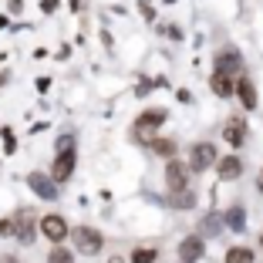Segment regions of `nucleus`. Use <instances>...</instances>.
<instances>
[{
    "instance_id": "obj_7",
    "label": "nucleus",
    "mask_w": 263,
    "mask_h": 263,
    "mask_svg": "<svg viewBox=\"0 0 263 263\" xmlns=\"http://www.w3.org/2000/svg\"><path fill=\"white\" fill-rule=\"evenodd\" d=\"M71 172H74V148H61V155L54 159L51 176H54V182H68Z\"/></svg>"
},
{
    "instance_id": "obj_13",
    "label": "nucleus",
    "mask_w": 263,
    "mask_h": 263,
    "mask_svg": "<svg viewBox=\"0 0 263 263\" xmlns=\"http://www.w3.org/2000/svg\"><path fill=\"white\" fill-rule=\"evenodd\" d=\"M51 179H54V176H51ZM51 179L41 176V172H31V176H27V182H31V189L41 196V199H54L58 189H54V182H51Z\"/></svg>"
},
{
    "instance_id": "obj_20",
    "label": "nucleus",
    "mask_w": 263,
    "mask_h": 263,
    "mask_svg": "<svg viewBox=\"0 0 263 263\" xmlns=\"http://www.w3.org/2000/svg\"><path fill=\"white\" fill-rule=\"evenodd\" d=\"M47 263H74V256L68 253L64 247H58V250H51V256H47Z\"/></svg>"
},
{
    "instance_id": "obj_12",
    "label": "nucleus",
    "mask_w": 263,
    "mask_h": 263,
    "mask_svg": "<svg viewBox=\"0 0 263 263\" xmlns=\"http://www.w3.org/2000/svg\"><path fill=\"white\" fill-rule=\"evenodd\" d=\"M240 68H243V58H240V51H233V47H226V51H219V54H216V71H226V74H236Z\"/></svg>"
},
{
    "instance_id": "obj_16",
    "label": "nucleus",
    "mask_w": 263,
    "mask_h": 263,
    "mask_svg": "<svg viewBox=\"0 0 263 263\" xmlns=\"http://www.w3.org/2000/svg\"><path fill=\"white\" fill-rule=\"evenodd\" d=\"M223 223L230 226V230L243 233V226H247V209H243V206H230V209H226V216H223Z\"/></svg>"
},
{
    "instance_id": "obj_17",
    "label": "nucleus",
    "mask_w": 263,
    "mask_h": 263,
    "mask_svg": "<svg viewBox=\"0 0 263 263\" xmlns=\"http://www.w3.org/2000/svg\"><path fill=\"white\" fill-rule=\"evenodd\" d=\"M148 145H152L155 155H162V159H176V142L172 139H152Z\"/></svg>"
},
{
    "instance_id": "obj_10",
    "label": "nucleus",
    "mask_w": 263,
    "mask_h": 263,
    "mask_svg": "<svg viewBox=\"0 0 263 263\" xmlns=\"http://www.w3.org/2000/svg\"><path fill=\"white\" fill-rule=\"evenodd\" d=\"M14 219H17V240L21 243H34V236H37V230H34V213L31 209H21Z\"/></svg>"
},
{
    "instance_id": "obj_24",
    "label": "nucleus",
    "mask_w": 263,
    "mask_h": 263,
    "mask_svg": "<svg viewBox=\"0 0 263 263\" xmlns=\"http://www.w3.org/2000/svg\"><path fill=\"white\" fill-rule=\"evenodd\" d=\"M260 247H263V236H260Z\"/></svg>"
},
{
    "instance_id": "obj_5",
    "label": "nucleus",
    "mask_w": 263,
    "mask_h": 263,
    "mask_svg": "<svg viewBox=\"0 0 263 263\" xmlns=\"http://www.w3.org/2000/svg\"><path fill=\"white\" fill-rule=\"evenodd\" d=\"M71 236H74V243H78L81 253H98L101 250V236H98V230H91V226H78V230H71Z\"/></svg>"
},
{
    "instance_id": "obj_23",
    "label": "nucleus",
    "mask_w": 263,
    "mask_h": 263,
    "mask_svg": "<svg viewBox=\"0 0 263 263\" xmlns=\"http://www.w3.org/2000/svg\"><path fill=\"white\" fill-rule=\"evenodd\" d=\"M256 189L263 193V169H260V176H256Z\"/></svg>"
},
{
    "instance_id": "obj_3",
    "label": "nucleus",
    "mask_w": 263,
    "mask_h": 263,
    "mask_svg": "<svg viewBox=\"0 0 263 263\" xmlns=\"http://www.w3.org/2000/svg\"><path fill=\"white\" fill-rule=\"evenodd\" d=\"M41 233H44V236H47V240H51V243H61L64 240V236H68V223H64V216H58V213H47V216H41Z\"/></svg>"
},
{
    "instance_id": "obj_18",
    "label": "nucleus",
    "mask_w": 263,
    "mask_h": 263,
    "mask_svg": "<svg viewBox=\"0 0 263 263\" xmlns=\"http://www.w3.org/2000/svg\"><path fill=\"white\" fill-rule=\"evenodd\" d=\"M256 256H253V250L250 247H233V250H226V263H253Z\"/></svg>"
},
{
    "instance_id": "obj_21",
    "label": "nucleus",
    "mask_w": 263,
    "mask_h": 263,
    "mask_svg": "<svg viewBox=\"0 0 263 263\" xmlns=\"http://www.w3.org/2000/svg\"><path fill=\"white\" fill-rule=\"evenodd\" d=\"M0 236H17V219H0Z\"/></svg>"
},
{
    "instance_id": "obj_6",
    "label": "nucleus",
    "mask_w": 263,
    "mask_h": 263,
    "mask_svg": "<svg viewBox=\"0 0 263 263\" xmlns=\"http://www.w3.org/2000/svg\"><path fill=\"white\" fill-rule=\"evenodd\" d=\"M209 88H213V95H219V98H233V95H236V78L226 74V71H213V74H209Z\"/></svg>"
},
{
    "instance_id": "obj_8",
    "label": "nucleus",
    "mask_w": 263,
    "mask_h": 263,
    "mask_svg": "<svg viewBox=\"0 0 263 263\" xmlns=\"http://www.w3.org/2000/svg\"><path fill=\"white\" fill-rule=\"evenodd\" d=\"M216 172H219V179L233 182V179L243 176V159H240V155H223V159L216 162Z\"/></svg>"
},
{
    "instance_id": "obj_9",
    "label": "nucleus",
    "mask_w": 263,
    "mask_h": 263,
    "mask_svg": "<svg viewBox=\"0 0 263 263\" xmlns=\"http://www.w3.org/2000/svg\"><path fill=\"white\" fill-rule=\"evenodd\" d=\"M202 253H206V243H202V236H186V240L179 243V256H182V263H196Z\"/></svg>"
},
{
    "instance_id": "obj_15",
    "label": "nucleus",
    "mask_w": 263,
    "mask_h": 263,
    "mask_svg": "<svg viewBox=\"0 0 263 263\" xmlns=\"http://www.w3.org/2000/svg\"><path fill=\"white\" fill-rule=\"evenodd\" d=\"M169 206L172 209H193L196 206V193L193 189H176V193H169Z\"/></svg>"
},
{
    "instance_id": "obj_11",
    "label": "nucleus",
    "mask_w": 263,
    "mask_h": 263,
    "mask_svg": "<svg viewBox=\"0 0 263 263\" xmlns=\"http://www.w3.org/2000/svg\"><path fill=\"white\" fill-rule=\"evenodd\" d=\"M223 139L230 142L233 148H240L243 142H247V122H243V118H230L226 128H223Z\"/></svg>"
},
{
    "instance_id": "obj_4",
    "label": "nucleus",
    "mask_w": 263,
    "mask_h": 263,
    "mask_svg": "<svg viewBox=\"0 0 263 263\" xmlns=\"http://www.w3.org/2000/svg\"><path fill=\"white\" fill-rule=\"evenodd\" d=\"M169 118V111L165 108H148V111H142L139 118H135V135H142V139H148V132H155L159 125Z\"/></svg>"
},
{
    "instance_id": "obj_19",
    "label": "nucleus",
    "mask_w": 263,
    "mask_h": 263,
    "mask_svg": "<svg viewBox=\"0 0 263 263\" xmlns=\"http://www.w3.org/2000/svg\"><path fill=\"white\" fill-rule=\"evenodd\" d=\"M155 260H159V250H152V247L132 250V263H155Z\"/></svg>"
},
{
    "instance_id": "obj_1",
    "label": "nucleus",
    "mask_w": 263,
    "mask_h": 263,
    "mask_svg": "<svg viewBox=\"0 0 263 263\" xmlns=\"http://www.w3.org/2000/svg\"><path fill=\"white\" fill-rule=\"evenodd\" d=\"M216 145L213 142H196L193 148H189V165H193V172H206L209 165H216Z\"/></svg>"
},
{
    "instance_id": "obj_2",
    "label": "nucleus",
    "mask_w": 263,
    "mask_h": 263,
    "mask_svg": "<svg viewBox=\"0 0 263 263\" xmlns=\"http://www.w3.org/2000/svg\"><path fill=\"white\" fill-rule=\"evenodd\" d=\"M189 172H193L189 162L169 159V165H165V186H169V193H176V189H189Z\"/></svg>"
},
{
    "instance_id": "obj_14",
    "label": "nucleus",
    "mask_w": 263,
    "mask_h": 263,
    "mask_svg": "<svg viewBox=\"0 0 263 263\" xmlns=\"http://www.w3.org/2000/svg\"><path fill=\"white\" fill-rule=\"evenodd\" d=\"M236 95H240V105L247 111H253L256 108V88H253V81H250V78H236Z\"/></svg>"
},
{
    "instance_id": "obj_22",
    "label": "nucleus",
    "mask_w": 263,
    "mask_h": 263,
    "mask_svg": "<svg viewBox=\"0 0 263 263\" xmlns=\"http://www.w3.org/2000/svg\"><path fill=\"white\" fill-rule=\"evenodd\" d=\"M216 226H219V219H216V216H209V219H206V223H202V230H206V233H219V230H216Z\"/></svg>"
}]
</instances>
